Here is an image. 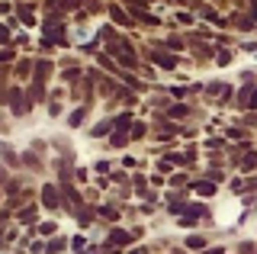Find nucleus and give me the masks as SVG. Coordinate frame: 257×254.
Segmentation results:
<instances>
[{
  "label": "nucleus",
  "instance_id": "nucleus-1",
  "mask_svg": "<svg viewBox=\"0 0 257 254\" xmlns=\"http://www.w3.org/2000/svg\"><path fill=\"white\" fill-rule=\"evenodd\" d=\"M42 206H48V209L58 206V190H55V184H45L42 187Z\"/></svg>",
  "mask_w": 257,
  "mask_h": 254
},
{
  "label": "nucleus",
  "instance_id": "nucleus-2",
  "mask_svg": "<svg viewBox=\"0 0 257 254\" xmlns=\"http://www.w3.org/2000/svg\"><path fill=\"white\" fill-rule=\"evenodd\" d=\"M16 58H20V55H16V45H0V65H13Z\"/></svg>",
  "mask_w": 257,
  "mask_h": 254
},
{
  "label": "nucleus",
  "instance_id": "nucleus-3",
  "mask_svg": "<svg viewBox=\"0 0 257 254\" xmlns=\"http://www.w3.org/2000/svg\"><path fill=\"white\" fill-rule=\"evenodd\" d=\"M109 17L116 20V23H122V26H125V23H128V26H132V20H128V13H125V10H122V7H119V4H109Z\"/></svg>",
  "mask_w": 257,
  "mask_h": 254
},
{
  "label": "nucleus",
  "instance_id": "nucleus-4",
  "mask_svg": "<svg viewBox=\"0 0 257 254\" xmlns=\"http://www.w3.org/2000/svg\"><path fill=\"white\" fill-rule=\"evenodd\" d=\"M109 132H112V122H96L93 129H90V136L93 139H103V136H109Z\"/></svg>",
  "mask_w": 257,
  "mask_h": 254
},
{
  "label": "nucleus",
  "instance_id": "nucleus-5",
  "mask_svg": "<svg viewBox=\"0 0 257 254\" xmlns=\"http://www.w3.org/2000/svg\"><path fill=\"white\" fill-rule=\"evenodd\" d=\"M0 45H13V29L0 20Z\"/></svg>",
  "mask_w": 257,
  "mask_h": 254
},
{
  "label": "nucleus",
  "instance_id": "nucleus-6",
  "mask_svg": "<svg viewBox=\"0 0 257 254\" xmlns=\"http://www.w3.org/2000/svg\"><path fill=\"white\" fill-rule=\"evenodd\" d=\"M0 158H4L7 164H16V152H13L10 145H0Z\"/></svg>",
  "mask_w": 257,
  "mask_h": 254
},
{
  "label": "nucleus",
  "instance_id": "nucleus-7",
  "mask_svg": "<svg viewBox=\"0 0 257 254\" xmlns=\"http://www.w3.org/2000/svg\"><path fill=\"white\" fill-rule=\"evenodd\" d=\"M13 13V0H0V20Z\"/></svg>",
  "mask_w": 257,
  "mask_h": 254
},
{
  "label": "nucleus",
  "instance_id": "nucleus-8",
  "mask_svg": "<svg viewBox=\"0 0 257 254\" xmlns=\"http://www.w3.org/2000/svg\"><path fill=\"white\" fill-rule=\"evenodd\" d=\"M196 190H199L203 196H212V193H215V187H212V184H206V180H199V184H196Z\"/></svg>",
  "mask_w": 257,
  "mask_h": 254
},
{
  "label": "nucleus",
  "instance_id": "nucleus-9",
  "mask_svg": "<svg viewBox=\"0 0 257 254\" xmlns=\"http://www.w3.org/2000/svg\"><path fill=\"white\" fill-rule=\"evenodd\" d=\"M13 45H16V49H29V36L16 33V39H13Z\"/></svg>",
  "mask_w": 257,
  "mask_h": 254
},
{
  "label": "nucleus",
  "instance_id": "nucleus-10",
  "mask_svg": "<svg viewBox=\"0 0 257 254\" xmlns=\"http://www.w3.org/2000/svg\"><path fill=\"white\" fill-rule=\"evenodd\" d=\"M36 216H39V212H36V206H29L26 212H20V219H23V222H32V219H36Z\"/></svg>",
  "mask_w": 257,
  "mask_h": 254
},
{
  "label": "nucleus",
  "instance_id": "nucleus-11",
  "mask_svg": "<svg viewBox=\"0 0 257 254\" xmlns=\"http://www.w3.org/2000/svg\"><path fill=\"white\" fill-rule=\"evenodd\" d=\"M80 119H84V109H74V113H71V116H68V122H71V125H77V122H80Z\"/></svg>",
  "mask_w": 257,
  "mask_h": 254
},
{
  "label": "nucleus",
  "instance_id": "nucleus-12",
  "mask_svg": "<svg viewBox=\"0 0 257 254\" xmlns=\"http://www.w3.org/2000/svg\"><path fill=\"white\" fill-rule=\"evenodd\" d=\"M93 168H96V171H100V174H106V171H109V161H96V164H93Z\"/></svg>",
  "mask_w": 257,
  "mask_h": 254
}]
</instances>
